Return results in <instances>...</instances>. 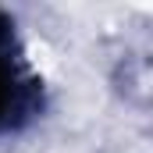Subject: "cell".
Listing matches in <instances>:
<instances>
[{
  "mask_svg": "<svg viewBox=\"0 0 153 153\" xmlns=\"http://www.w3.org/2000/svg\"><path fill=\"white\" fill-rule=\"evenodd\" d=\"M11 29H14L11 18L0 14V132L18 128L39 107V82L18 68V57H11V43H14Z\"/></svg>",
  "mask_w": 153,
  "mask_h": 153,
  "instance_id": "cell-1",
  "label": "cell"
}]
</instances>
